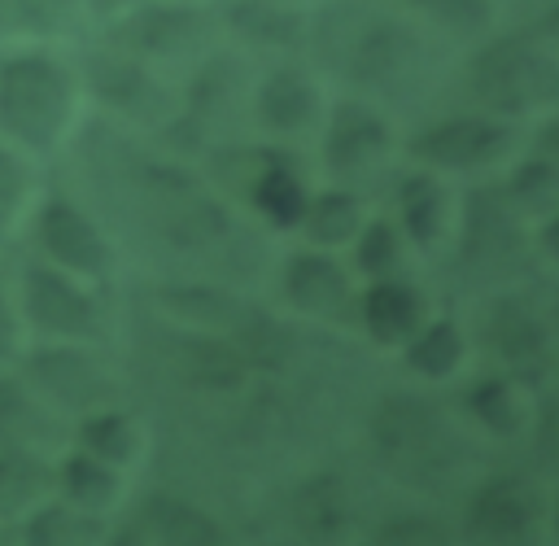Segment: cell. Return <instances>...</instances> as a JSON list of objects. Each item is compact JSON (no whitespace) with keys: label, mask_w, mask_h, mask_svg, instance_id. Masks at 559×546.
<instances>
[{"label":"cell","mask_w":559,"mask_h":546,"mask_svg":"<svg viewBox=\"0 0 559 546\" xmlns=\"http://www.w3.org/2000/svg\"><path fill=\"white\" fill-rule=\"evenodd\" d=\"M83 79L70 61L26 48L0 57V140L17 153H52L74 131Z\"/></svg>","instance_id":"6da1fadb"},{"label":"cell","mask_w":559,"mask_h":546,"mask_svg":"<svg viewBox=\"0 0 559 546\" xmlns=\"http://www.w3.org/2000/svg\"><path fill=\"white\" fill-rule=\"evenodd\" d=\"M528 135L520 118L476 109V114H454L437 118L411 140H402V153L411 166L437 170L445 179H480V175H502L520 153Z\"/></svg>","instance_id":"7a4b0ae2"},{"label":"cell","mask_w":559,"mask_h":546,"mask_svg":"<svg viewBox=\"0 0 559 546\" xmlns=\"http://www.w3.org/2000/svg\"><path fill=\"white\" fill-rule=\"evenodd\" d=\"M472 87L485 109L507 118L559 109V48L537 31L502 35L472 61Z\"/></svg>","instance_id":"3957f363"},{"label":"cell","mask_w":559,"mask_h":546,"mask_svg":"<svg viewBox=\"0 0 559 546\" xmlns=\"http://www.w3.org/2000/svg\"><path fill=\"white\" fill-rule=\"evenodd\" d=\"M109 44L140 57L144 66H153L162 74H170V70L192 74L214 52V17H210V4L148 0L109 22Z\"/></svg>","instance_id":"277c9868"},{"label":"cell","mask_w":559,"mask_h":546,"mask_svg":"<svg viewBox=\"0 0 559 546\" xmlns=\"http://www.w3.org/2000/svg\"><path fill=\"white\" fill-rule=\"evenodd\" d=\"M17 358H22L17 376L66 424H74L79 415L96 406L118 402V376L109 371V363L96 354L92 341H39L35 349H22Z\"/></svg>","instance_id":"5b68a950"},{"label":"cell","mask_w":559,"mask_h":546,"mask_svg":"<svg viewBox=\"0 0 559 546\" xmlns=\"http://www.w3.org/2000/svg\"><path fill=\"white\" fill-rule=\"evenodd\" d=\"M17 310L22 323L39 336V341H92L100 345L109 332V314L105 301L96 293V284L52 266V262H26L17 275Z\"/></svg>","instance_id":"8992f818"},{"label":"cell","mask_w":559,"mask_h":546,"mask_svg":"<svg viewBox=\"0 0 559 546\" xmlns=\"http://www.w3.org/2000/svg\"><path fill=\"white\" fill-rule=\"evenodd\" d=\"M314 144H319L323 170H328L336 183L371 179V175H380L384 166H393V157L402 153V135H397L393 118L384 114L380 100H371V96H362V92L336 96V100L328 105Z\"/></svg>","instance_id":"52a82bcc"},{"label":"cell","mask_w":559,"mask_h":546,"mask_svg":"<svg viewBox=\"0 0 559 546\" xmlns=\"http://www.w3.org/2000/svg\"><path fill=\"white\" fill-rule=\"evenodd\" d=\"M328 105L332 100L323 79L297 57H275V66H266L249 83V118L266 135V144H284V149L314 144Z\"/></svg>","instance_id":"ba28073f"},{"label":"cell","mask_w":559,"mask_h":546,"mask_svg":"<svg viewBox=\"0 0 559 546\" xmlns=\"http://www.w3.org/2000/svg\"><path fill=\"white\" fill-rule=\"evenodd\" d=\"M332 52L341 57L345 79L380 105H384V96L406 92L428 66L424 35L411 31L402 17H362L354 39H345L341 48L332 44Z\"/></svg>","instance_id":"9c48e42d"},{"label":"cell","mask_w":559,"mask_h":546,"mask_svg":"<svg viewBox=\"0 0 559 546\" xmlns=\"http://www.w3.org/2000/svg\"><path fill=\"white\" fill-rule=\"evenodd\" d=\"M79 79L127 127H157V131H166L175 122V114H179L175 83L162 70L144 66L140 57H131V52H122L114 44L96 48Z\"/></svg>","instance_id":"30bf717a"},{"label":"cell","mask_w":559,"mask_h":546,"mask_svg":"<svg viewBox=\"0 0 559 546\" xmlns=\"http://www.w3.org/2000/svg\"><path fill=\"white\" fill-rule=\"evenodd\" d=\"M35 249L44 262L87 280V284H109L114 280V266H118V249L105 232V223L79 205L70 192H48L39 205H35Z\"/></svg>","instance_id":"8fae6325"},{"label":"cell","mask_w":559,"mask_h":546,"mask_svg":"<svg viewBox=\"0 0 559 546\" xmlns=\"http://www.w3.org/2000/svg\"><path fill=\"white\" fill-rule=\"evenodd\" d=\"M376 446L380 454L411 480H432L459 459V437L454 428L432 411V402L397 393L380 402L376 411Z\"/></svg>","instance_id":"7c38bea8"},{"label":"cell","mask_w":559,"mask_h":546,"mask_svg":"<svg viewBox=\"0 0 559 546\" xmlns=\"http://www.w3.org/2000/svg\"><path fill=\"white\" fill-rule=\"evenodd\" d=\"M450 249H459V262L467 271H502L524 249H533V227L507 201L502 183L472 188L459 197V227Z\"/></svg>","instance_id":"4fadbf2b"},{"label":"cell","mask_w":559,"mask_h":546,"mask_svg":"<svg viewBox=\"0 0 559 546\" xmlns=\"http://www.w3.org/2000/svg\"><path fill=\"white\" fill-rule=\"evenodd\" d=\"M550 533V498L528 476L480 480L463 507V537L472 542H537Z\"/></svg>","instance_id":"5bb4252c"},{"label":"cell","mask_w":559,"mask_h":546,"mask_svg":"<svg viewBox=\"0 0 559 546\" xmlns=\"http://www.w3.org/2000/svg\"><path fill=\"white\" fill-rule=\"evenodd\" d=\"M280 297L288 301V310L306 319H323V323L354 319L358 275L336 249H319L301 240V249H293L280 266Z\"/></svg>","instance_id":"9a60e30c"},{"label":"cell","mask_w":559,"mask_h":546,"mask_svg":"<svg viewBox=\"0 0 559 546\" xmlns=\"http://www.w3.org/2000/svg\"><path fill=\"white\" fill-rule=\"evenodd\" d=\"M459 197L463 192L454 188V179L424 170V166H411L397 179V227L406 232L415 253L450 249L454 227H459Z\"/></svg>","instance_id":"2e32d148"},{"label":"cell","mask_w":559,"mask_h":546,"mask_svg":"<svg viewBox=\"0 0 559 546\" xmlns=\"http://www.w3.org/2000/svg\"><path fill=\"white\" fill-rule=\"evenodd\" d=\"M253 170L245 179V201L249 210L271 227V232H297L301 227V214H306V201H310V179H306V166L297 157V149H284V144H262L253 153Z\"/></svg>","instance_id":"e0dca14e"},{"label":"cell","mask_w":559,"mask_h":546,"mask_svg":"<svg viewBox=\"0 0 559 546\" xmlns=\"http://www.w3.org/2000/svg\"><path fill=\"white\" fill-rule=\"evenodd\" d=\"M428 314H432V301H428V293L411 275H384V280L358 284L354 319L367 332V341L380 345V349L397 354L424 328Z\"/></svg>","instance_id":"ac0fdd59"},{"label":"cell","mask_w":559,"mask_h":546,"mask_svg":"<svg viewBox=\"0 0 559 546\" xmlns=\"http://www.w3.org/2000/svg\"><path fill=\"white\" fill-rule=\"evenodd\" d=\"M109 537L118 542H157V546H205V542H223L227 529L197 502L179 498V494H148L131 507L127 524H118Z\"/></svg>","instance_id":"d6986e66"},{"label":"cell","mask_w":559,"mask_h":546,"mask_svg":"<svg viewBox=\"0 0 559 546\" xmlns=\"http://www.w3.org/2000/svg\"><path fill=\"white\" fill-rule=\"evenodd\" d=\"M467 419L493 441H520L537 428V393L520 371H485L463 389Z\"/></svg>","instance_id":"ffe728a7"},{"label":"cell","mask_w":559,"mask_h":546,"mask_svg":"<svg viewBox=\"0 0 559 546\" xmlns=\"http://www.w3.org/2000/svg\"><path fill=\"white\" fill-rule=\"evenodd\" d=\"M310 22L314 13L293 0H231L223 9V31L266 57H297L310 44Z\"/></svg>","instance_id":"44dd1931"},{"label":"cell","mask_w":559,"mask_h":546,"mask_svg":"<svg viewBox=\"0 0 559 546\" xmlns=\"http://www.w3.org/2000/svg\"><path fill=\"white\" fill-rule=\"evenodd\" d=\"M66 437H70V424L57 411H48L17 371L13 376L0 371V450L13 446V450L52 454L57 446H66Z\"/></svg>","instance_id":"7402d4cb"},{"label":"cell","mask_w":559,"mask_h":546,"mask_svg":"<svg viewBox=\"0 0 559 546\" xmlns=\"http://www.w3.org/2000/svg\"><path fill=\"white\" fill-rule=\"evenodd\" d=\"M70 446L114 463V467H135L148 450V432L140 424V415H131L122 402H109V406H96L87 415H79L70 424Z\"/></svg>","instance_id":"603a6c76"},{"label":"cell","mask_w":559,"mask_h":546,"mask_svg":"<svg viewBox=\"0 0 559 546\" xmlns=\"http://www.w3.org/2000/svg\"><path fill=\"white\" fill-rule=\"evenodd\" d=\"M397 354H402V363H406L419 380L445 384V380H459L463 367L472 363V336H467V328H463L459 319L432 310V314L424 319V328H419Z\"/></svg>","instance_id":"cb8c5ba5"},{"label":"cell","mask_w":559,"mask_h":546,"mask_svg":"<svg viewBox=\"0 0 559 546\" xmlns=\"http://www.w3.org/2000/svg\"><path fill=\"white\" fill-rule=\"evenodd\" d=\"M57 498H66L70 507L79 511H92V515H114L122 507V494H127V472L70 446L57 463Z\"/></svg>","instance_id":"d4e9b609"},{"label":"cell","mask_w":559,"mask_h":546,"mask_svg":"<svg viewBox=\"0 0 559 546\" xmlns=\"http://www.w3.org/2000/svg\"><path fill=\"white\" fill-rule=\"evenodd\" d=\"M367 201L354 183H328V188H314L310 201H306V214H301V240L306 245H319V249H336L345 253L354 245V236L362 232L367 223Z\"/></svg>","instance_id":"484cf974"},{"label":"cell","mask_w":559,"mask_h":546,"mask_svg":"<svg viewBox=\"0 0 559 546\" xmlns=\"http://www.w3.org/2000/svg\"><path fill=\"white\" fill-rule=\"evenodd\" d=\"M498 183L528 227L546 223L559 210V157H550L533 144H524V153L502 170Z\"/></svg>","instance_id":"4316f807"},{"label":"cell","mask_w":559,"mask_h":546,"mask_svg":"<svg viewBox=\"0 0 559 546\" xmlns=\"http://www.w3.org/2000/svg\"><path fill=\"white\" fill-rule=\"evenodd\" d=\"M57 494V472L44 450H0V520H26L44 498Z\"/></svg>","instance_id":"83f0119b"},{"label":"cell","mask_w":559,"mask_h":546,"mask_svg":"<svg viewBox=\"0 0 559 546\" xmlns=\"http://www.w3.org/2000/svg\"><path fill=\"white\" fill-rule=\"evenodd\" d=\"M17 533L31 546H87V542H105L114 533V524H109V515L79 511L66 498L52 494L26 520H17Z\"/></svg>","instance_id":"f1b7e54d"},{"label":"cell","mask_w":559,"mask_h":546,"mask_svg":"<svg viewBox=\"0 0 559 546\" xmlns=\"http://www.w3.org/2000/svg\"><path fill=\"white\" fill-rule=\"evenodd\" d=\"M349 253V266L354 275L367 284V280H384V275H406L411 266V240L406 232L397 227V218H380V214H367L362 232L354 236V245L345 249Z\"/></svg>","instance_id":"f546056e"},{"label":"cell","mask_w":559,"mask_h":546,"mask_svg":"<svg viewBox=\"0 0 559 546\" xmlns=\"http://www.w3.org/2000/svg\"><path fill=\"white\" fill-rule=\"evenodd\" d=\"M83 17V0H0V39H61Z\"/></svg>","instance_id":"4dcf8cb0"},{"label":"cell","mask_w":559,"mask_h":546,"mask_svg":"<svg viewBox=\"0 0 559 546\" xmlns=\"http://www.w3.org/2000/svg\"><path fill=\"white\" fill-rule=\"evenodd\" d=\"M489 332H493V345L507 363V371H520L528 376L537 363L550 358V341H546V328L524 310V306H498L493 319H489Z\"/></svg>","instance_id":"1f68e13d"},{"label":"cell","mask_w":559,"mask_h":546,"mask_svg":"<svg viewBox=\"0 0 559 546\" xmlns=\"http://www.w3.org/2000/svg\"><path fill=\"white\" fill-rule=\"evenodd\" d=\"M406 9L450 35H480L493 22V0H406Z\"/></svg>","instance_id":"d6a6232c"},{"label":"cell","mask_w":559,"mask_h":546,"mask_svg":"<svg viewBox=\"0 0 559 546\" xmlns=\"http://www.w3.org/2000/svg\"><path fill=\"white\" fill-rule=\"evenodd\" d=\"M301 520L310 524V533L314 537H341L345 529H349V498H345V489L336 485V480H328V476H319V480H310L306 485V498H301Z\"/></svg>","instance_id":"836d02e7"},{"label":"cell","mask_w":559,"mask_h":546,"mask_svg":"<svg viewBox=\"0 0 559 546\" xmlns=\"http://www.w3.org/2000/svg\"><path fill=\"white\" fill-rule=\"evenodd\" d=\"M26 205H31V170H26V157L0 140V245L22 223Z\"/></svg>","instance_id":"e575fe53"},{"label":"cell","mask_w":559,"mask_h":546,"mask_svg":"<svg viewBox=\"0 0 559 546\" xmlns=\"http://www.w3.org/2000/svg\"><path fill=\"white\" fill-rule=\"evenodd\" d=\"M22 341H26V323H22V310H17V288L0 271V367L17 363Z\"/></svg>","instance_id":"d590c367"},{"label":"cell","mask_w":559,"mask_h":546,"mask_svg":"<svg viewBox=\"0 0 559 546\" xmlns=\"http://www.w3.org/2000/svg\"><path fill=\"white\" fill-rule=\"evenodd\" d=\"M445 533H450L445 524H437V520H415V515H402V520H393V524H380V537H384V542H406V537L437 542V537H445Z\"/></svg>","instance_id":"8d00e7d4"},{"label":"cell","mask_w":559,"mask_h":546,"mask_svg":"<svg viewBox=\"0 0 559 546\" xmlns=\"http://www.w3.org/2000/svg\"><path fill=\"white\" fill-rule=\"evenodd\" d=\"M533 249H537L542 258L559 262V210H555L546 223H537V227H533Z\"/></svg>","instance_id":"74e56055"},{"label":"cell","mask_w":559,"mask_h":546,"mask_svg":"<svg viewBox=\"0 0 559 546\" xmlns=\"http://www.w3.org/2000/svg\"><path fill=\"white\" fill-rule=\"evenodd\" d=\"M83 4H87V13H92V17L114 22V17H122V13L140 9V4H148V0H83Z\"/></svg>","instance_id":"f35d334b"},{"label":"cell","mask_w":559,"mask_h":546,"mask_svg":"<svg viewBox=\"0 0 559 546\" xmlns=\"http://www.w3.org/2000/svg\"><path fill=\"white\" fill-rule=\"evenodd\" d=\"M533 149H542V153H550V157H559V114L550 118V122H542L537 127V135L528 140Z\"/></svg>","instance_id":"ab89813d"},{"label":"cell","mask_w":559,"mask_h":546,"mask_svg":"<svg viewBox=\"0 0 559 546\" xmlns=\"http://www.w3.org/2000/svg\"><path fill=\"white\" fill-rule=\"evenodd\" d=\"M533 31H537L542 39H550V44L559 48V4H555V9H550V13H546V17L537 22V26H533Z\"/></svg>","instance_id":"60d3db41"},{"label":"cell","mask_w":559,"mask_h":546,"mask_svg":"<svg viewBox=\"0 0 559 546\" xmlns=\"http://www.w3.org/2000/svg\"><path fill=\"white\" fill-rule=\"evenodd\" d=\"M550 371H555V389H559V354L550 358Z\"/></svg>","instance_id":"b9f144b4"},{"label":"cell","mask_w":559,"mask_h":546,"mask_svg":"<svg viewBox=\"0 0 559 546\" xmlns=\"http://www.w3.org/2000/svg\"><path fill=\"white\" fill-rule=\"evenodd\" d=\"M293 4H306V9H310V4H314V0H293Z\"/></svg>","instance_id":"7bdbcfd3"},{"label":"cell","mask_w":559,"mask_h":546,"mask_svg":"<svg viewBox=\"0 0 559 546\" xmlns=\"http://www.w3.org/2000/svg\"><path fill=\"white\" fill-rule=\"evenodd\" d=\"M192 4H210V0H192Z\"/></svg>","instance_id":"ee69618b"}]
</instances>
